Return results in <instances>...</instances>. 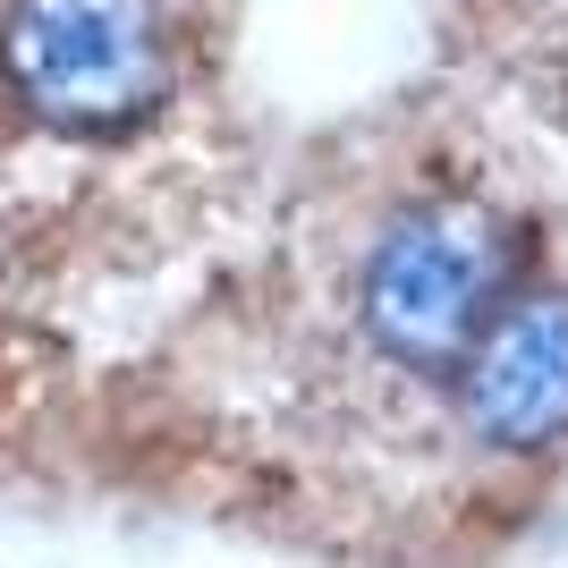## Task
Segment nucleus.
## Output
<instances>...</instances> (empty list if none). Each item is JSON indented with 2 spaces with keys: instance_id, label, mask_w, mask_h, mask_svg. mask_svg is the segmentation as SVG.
<instances>
[{
  "instance_id": "obj_3",
  "label": "nucleus",
  "mask_w": 568,
  "mask_h": 568,
  "mask_svg": "<svg viewBox=\"0 0 568 568\" xmlns=\"http://www.w3.org/2000/svg\"><path fill=\"white\" fill-rule=\"evenodd\" d=\"M450 407L467 442H484L500 458L568 450V288L509 297V314L450 374Z\"/></svg>"
},
{
  "instance_id": "obj_2",
  "label": "nucleus",
  "mask_w": 568,
  "mask_h": 568,
  "mask_svg": "<svg viewBox=\"0 0 568 568\" xmlns=\"http://www.w3.org/2000/svg\"><path fill=\"white\" fill-rule=\"evenodd\" d=\"M0 85L51 136L111 144L179 94V34L162 0H9Z\"/></svg>"
},
{
  "instance_id": "obj_1",
  "label": "nucleus",
  "mask_w": 568,
  "mask_h": 568,
  "mask_svg": "<svg viewBox=\"0 0 568 568\" xmlns=\"http://www.w3.org/2000/svg\"><path fill=\"white\" fill-rule=\"evenodd\" d=\"M526 263H535V237L500 204H484V195H416L365 246L356 323H365L374 356L450 382L467 365V348L509 314Z\"/></svg>"
}]
</instances>
